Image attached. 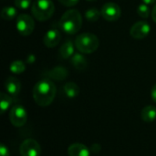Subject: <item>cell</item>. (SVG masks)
Returning a JSON list of instances; mask_svg holds the SVG:
<instances>
[{"mask_svg":"<svg viewBox=\"0 0 156 156\" xmlns=\"http://www.w3.org/2000/svg\"><path fill=\"white\" fill-rule=\"evenodd\" d=\"M57 93V87L49 79H42L36 83L33 87V98L35 102L40 107L49 106Z\"/></svg>","mask_w":156,"mask_h":156,"instance_id":"6da1fadb","label":"cell"},{"mask_svg":"<svg viewBox=\"0 0 156 156\" xmlns=\"http://www.w3.org/2000/svg\"><path fill=\"white\" fill-rule=\"evenodd\" d=\"M82 25V17L77 9H69L66 11L60 20V29L68 34H75L79 32Z\"/></svg>","mask_w":156,"mask_h":156,"instance_id":"7a4b0ae2","label":"cell"},{"mask_svg":"<svg viewBox=\"0 0 156 156\" xmlns=\"http://www.w3.org/2000/svg\"><path fill=\"white\" fill-rule=\"evenodd\" d=\"M55 11V6L51 0H36L31 8L32 15L39 21L49 19Z\"/></svg>","mask_w":156,"mask_h":156,"instance_id":"3957f363","label":"cell"},{"mask_svg":"<svg viewBox=\"0 0 156 156\" xmlns=\"http://www.w3.org/2000/svg\"><path fill=\"white\" fill-rule=\"evenodd\" d=\"M100 41L96 35L92 33H82L75 39V46L82 53H92L99 47Z\"/></svg>","mask_w":156,"mask_h":156,"instance_id":"277c9868","label":"cell"},{"mask_svg":"<svg viewBox=\"0 0 156 156\" xmlns=\"http://www.w3.org/2000/svg\"><path fill=\"white\" fill-rule=\"evenodd\" d=\"M16 27L17 31L22 36H28L30 35L35 28V22L32 17L27 14L19 15L16 18Z\"/></svg>","mask_w":156,"mask_h":156,"instance_id":"5b68a950","label":"cell"},{"mask_svg":"<svg viewBox=\"0 0 156 156\" xmlns=\"http://www.w3.org/2000/svg\"><path fill=\"white\" fill-rule=\"evenodd\" d=\"M9 120L13 126L22 127L27 120V114L24 107L20 105H15L9 112Z\"/></svg>","mask_w":156,"mask_h":156,"instance_id":"8992f818","label":"cell"},{"mask_svg":"<svg viewBox=\"0 0 156 156\" xmlns=\"http://www.w3.org/2000/svg\"><path fill=\"white\" fill-rule=\"evenodd\" d=\"M101 16L107 21H116L121 17L122 9L119 5L113 2H108L101 7Z\"/></svg>","mask_w":156,"mask_h":156,"instance_id":"52a82bcc","label":"cell"},{"mask_svg":"<svg viewBox=\"0 0 156 156\" xmlns=\"http://www.w3.org/2000/svg\"><path fill=\"white\" fill-rule=\"evenodd\" d=\"M19 153L21 156H40L41 148L37 141L33 139H27L20 144Z\"/></svg>","mask_w":156,"mask_h":156,"instance_id":"ba28073f","label":"cell"},{"mask_svg":"<svg viewBox=\"0 0 156 156\" xmlns=\"http://www.w3.org/2000/svg\"><path fill=\"white\" fill-rule=\"evenodd\" d=\"M151 27L145 21H138L134 23L130 30V34L133 38L136 40H142L148 36L150 33Z\"/></svg>","mask_w":156,"mask_h":156,"instance_id":"9c48e42d","label":"cell"},{"mask_svg":"<svg viewBox=\"0 0 156 156\" xmlns=\"http://www.w3.org/2000/svg\"><path fill=\"white\" fill-rule=\"evenodd\" d=\"M60 38H61V35H60V32L58 29H49L44 35L43 42H44L46 47L54 48L60 41Z\"/></svg>","mask_w":156,"mask_h":156,"instance_id":"30bf717a","label":"cell"},{"mask_svg":"<svg viewBox=\"0 0 156 156\" xmlns=\"http://www.w3.org/2000/svg\"><path fill=\"white\" fill-rule=\"evenodd\" d=\"M5 90L7 91V93L11 97H16L20 92L21 83L17 78H16L14 76H9L5 80Z\"/></svg>","mask_w":156,"mask_h":156,"instance_id":"8fae6325","label":"cell"},{"mask_svg":"<svg viewBox=\"0 0 156 156\" xmlns=\"http://www.w3.org/2000/svg\"><path fill=\"white\" fill-rule=\"evenodd\" d=\"M69 156H90V150L82 143H75L69 146L68 148Z\"/></svg>","mask_w":156,"mask_h":156,"instance_id":"7c38bea8","label":"cell"},{"mask_svg":"<svg viewBox=\"0 0 156 156\" xmlns=\"http://www.w3.org/2000/svg\"><path fill=\"white\" fill-rule=\"evenodd\" d=\"M68 75H69L68 70L61 65L54 67L48 74V77H50L51 79L56 80V81H63L68 77Z\"/></svg>","mask_w":156,"mask_h":156,"instance_id":"4fadbf2b","label":"cell"},{"mask_svg":"<svg viewBox=\"0 0 156 156\" xmlns=\"http://www.w3.org/2000/svg\"><path fill=\"white\" fill-rule=\"evenodd\" d=\"M71 64L74 66L75 69L79 71H82L86 69L88 65V62L82 54L77 52V53H74L71 58Z\"/></svg>","mask_w":156,"mask_h":156,"instance_id":"5bb4252c","label":"cell"},{"mask_svg":"<svg viewBox=\"0 0 156 156\" xmlns=\"http://www.w3.org/2000/svg\"><path fill=\"white\" fill-rule=\"evenodd\" d=\"M142 120L144 122H153L156 119V108L154 106H146L141 112Z\"/></svg>","mask_w":156,"mask_h":156,"instance_id":"9a60e30c","label":"cell"},{"mask_svg":"<svg viewBox=\"0 0 156 156\" xmlns=\"http://www.w3.org/2000/svg\"><path fill=\"white\" fill-rule=\"evenodd\" d=\"M59 54L63 59H69L74 54V46L71 40H66L59 48Z\"/></svg>","mask_w":156,"mask_h":156,"instance_id":"2e32d148","label":"cell"},{"mask_svg":"<svg viewBox=\"0 0 156 156\" xmlns=\"http://www.w3.org/2000/svg\"><path fill=\"white\" fill-rule=\"evenodd\" d=\"M63 91L69 98H75L80 94V88L74 82H68L63 86Z\"/></svg>","mask_w":156,"mask_h":156,"instance_id":"e0dca14e","label":"cell"},{"mask_svg":"<svg viewBox=\"0 0 156 156\" xmlns=\"http://www.w3.org/2000/svg\"><path fill=\"white\" fill-rule=\"evenodd\" d=\"M0 108H1V114H4L11 106L13 99L12 97L9 94H5V93H1L0 94Z\"/></svg>","mask_w":156,"mask_h":156,"instance_id":"ac0fdd59","label":"cell"},{"mask_svg":"<svg viewBox=\"0 0 156 156\" xmlns=\"http://www.w3.org/2000/svg\"><path fill=\"white\" fill-rule=\"evenodd\" d=\"M16 16V9L14 6H5L1 11V17L5 20H11Z\"/></svg>","mask_w":156,"mask_h":156,"instance_id":"d6986e66","label":"cell"},{"mask_svg":"<svg viewBox=\"0 0 156 156\" xmlns=\"http://www.w3.org/2000/svg\"><path fill=\"white\" fill-rule=\"evenodd\" d=\"M101 12L99 11L95 7H91V8L88 9L85 12V17L90 22H95V21H97L101 17Z\"/></svg>","mask_w":156,"mask_h":156,"instance_id":"ffe728a7","label":"cell"},{"mask_svg":"<svg viewBox=\"0 0 156 156\" xmlns=\"http://www.w3.org/2000/svg\"><path fill=\"white\" fill-rule=\"evenodd\" d=\"M25 70H26L25 63L22 61H19V60L13 62L11 63V65H10V71L13 74H22Z\"/></svg>","mask_w":156,"mask_h":156,"instance_id":"44dd1931","label":"cell"},{"mask_svg":"<svg viewBox=\"0 0 156 156\" xmlns=\"http://www.w3.org/2000/svg\"><path fill=\"white\" fill-rule=\"evenodd\" d=\"M138 15L143 18H147L150 14V9L148 7V5L146 4H141L137 8Z\"/></svg>","mask_w":156,"mask_h":156,"instance_id":"7402d4cb","label":"cell"},{"mask_svg":"<svg viewBox=\"0 0 156 156\" xmlns=\"http://www.w3.org/2000/svg\"><path fill=\"white\" fill-rule=\"evenodd\" d=\"M31 5V0H15L16 7L19 9H27Z\"/></svg>","mask_w":156,"mask_h":156,"instance_id":"603a6c76","label":"cell"},{"mask_svg":"<svg viewBox=\"0 0 156 156\" xmlns=\"http://www.w3.org/2000/svg\"><path fill=\"white\" fill-rule=\"evenodd\" d=\"M80 0H58L59 3H61L63 6H73L75 5H77L79 3Z\"/></svg>","mask_w":156,"mask_h":156,"instance_id":"cb8c5ba5","label":"cell"},{"mask_svg":"<svg viewBox=\"0 0 156 156\" xmlns=\"http://www.w3.org/2000/svg\"><path fill=\"white\" fill-rule=\"evenodd\" d=\"M0 156H9V150L4 143H1L0 146Z\"/></svg>","mask_w":156,"mask_h":156,"instance_id":"d4e9b609","label":"cell"},{"mask_svg":"<svg viewBox=\"0 0 156 156\" xmlns=\"http://www.w3.org/2000/svg\"><path fill=\"white\" fill-rule=\"evenodd\" d=\"M151 97H152V99L156 103V84L153 86L152 88V91H151Z\"/></svg>","mask_w":156,"mask_h":156,"instance_id":"484cf974","label":"cell"},{"mask_svg":"<svg viewBox=\"0 0 156 156\" xmlns=\"http://www.w3.org/2000/svg\"><path fill=\"white\" fill-rule=\"evenodd\" d=\"M152 17H153V20L156 23V4L154 5V6L153 8V11H152Z\"/></svg>","mask_w":156,"mask_h":156,"instance_id":"4316f807","label":"cell"},{"mask_svg":"<svg viewBox=\"0 0 156 156\" xmlns=\"http://www.w3.org/2000/svg\"><path fill=\"white\" fill-rule=\"evenodd\" d=\"M143 2L146 5H154L156 2V0H143Z\"/></svg>","mask_w":156,"mask_h":156,"instance_id":"83f0119b","label":"cell"},{"mask_svg":"<svg viewBox=\"0 0 156 156\" xmlns=\"http://www.w3.org/2000/svg\"><path fill=\"white\" fill-rule=\"evenodd\" d=\"M87 1H90V2H93V1H96V0H87Z\"/></svg>","mask_w":156,"mask_h":156,"instance_id":"f1b7e54d","label":"cell"}]
</instances>
